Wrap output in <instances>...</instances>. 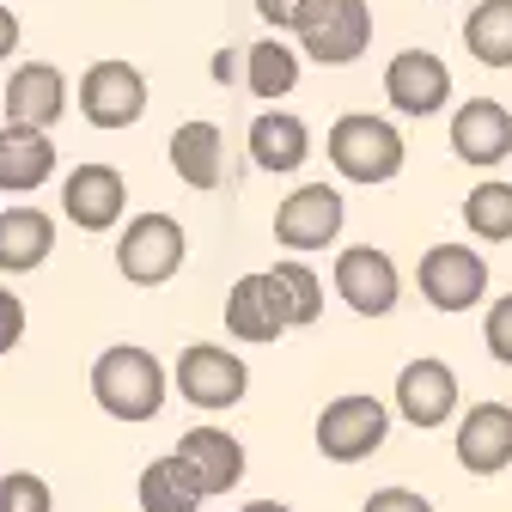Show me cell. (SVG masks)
Wrapping results in <instances>:
<instances>
[{"label": "cell", "instance_id": "9a60e30c", "mask_svg": "<svg viewBox=\"0 0 512 512\" xmlns=\"http://www.w3.org/2000/svg\"><path fill=\"white\" fill-rule=\"evenodd\" d=\"M122 208H128V183H122L116 165L86 159V165H74L68 177H61V214H68L80 232H110V226H122Z\"/></svg>", "mask_w": 512, "mask_h": 512}, {"label": "cell", "instance_id": "44dd1931", "mask_svg": "<svg viewBox=\"0 0 512 512\" xmlns=\"http://www.w3.org/2000/svg\"><path fill=\"white\" fill-rule=\"evenodd\" d=\"M55 256V220L31 202L0 208V275H31Z\"/></svg>", "mask_w": 512, "mask_h": 512}, {"label": "cell", "instance_id": "d6986e66", "mask_svg": "<svg viewBox=\"0 0 512 512\" xmlns=\"http://www.w3.org/2000/svg\"><path fill=\"white\" fill-rule=\"evenodd\" d=\"M61 153L49 141V128H0V196H31L55 177Z\"/></svg>", "mask_w": 512, "mask_h": 512}, {"label": "cell", "instance_id": "30bf717a", "mask_svg": "<svg viewBox=\"0 0 512 512\" xmlns=\"http://www.w3.org/2000/svg\"><path fill=\"white\" fill-rule=\"evenodd\" d=\"M80 116L92 128H135L147 116V74L135 68V61H92V68L80 74Z\"/></svg>", "mask_w": 512, "mask_h": 512}, {"label": "cell", "instance_id": "ac0fdd59", "mask_svg": "<svg viewBox=\"0 0 512 512\" xmlns=\"http://www.w3.org/2000/svg\"><path fill=\"white\" fill-rule=\"evenodd\" d=\"M177 458L196 470V482L208 488V500L214 494H232L238 482H244V470H250V458H244V445L226 433V427H189L183 439H177Z\"/></svg>", "mask_w": 512, "mask_h": 512}, {"label": "cell", "instance_id": "9c48e42d", "mask_svg": "<svg viewBox=\"0 0 512 512\" xmlns=\"http://www.w3.org/2000/svg\"><path fill=\"white\" fill-rule=\"evenodd\" d=\"M336 299L354 311V317H391L403 305V275L391 263V250H378V244H348L336 256Z\"/></svg>", "mask_w": 512, "mask_h": 512}, {"label": "cell", "instance_id": "cb8c5ba5", "mask_svg": "<svg viewBox=\"0 0 512 512\" xmlns=\"http://www.w3.org/2000/svg\"><path fill=\"white\" fill-rule=\"evenodd\" d=\"M244 86L263 98V104L287 98V92L299 86V49L281 43V37H256V43L244 49Z\"/></svg>", "mask_w": 512, "mask_h": 512}, {"label": "cell", "instance_id": "4316f807", "mask_svg": "<svg viewBox=\"0 0 512 512\" xmlns=\"http://www.w3.org/2000/svg\"><path fill=\"white\" fill-rule=\"evenodd\" d=\"M269 275H275V287H281V299H287V311H293V330H305V324H317V317H324V281H317L311 263L281 256Z\"/></svg>", "mask_w": 512, "mask_h": 512}, {"label": "cell", "instance_id": "7c38bea8", "mask_svg": "<svg viewBox=\"0 0 512 512\" xmlns=\"http://www.w3.org/2000/svg\"><path fill=\"white\" fill-rule=\"evenodd\" d=\"M391 403H397V421L433 433V427H445V421L458 415V372L445 366V360H433V354H421V360H409L397 372Z\"/></svg>", "mask_w": 512, "mask_h": 512}, {"label": "cell", "instance_id": "d4e9b609", "mask_svg": "<svg viewBox=\"0 0 512 512\" xmlns=\"http://www.w3.org/2000/svg\"><path fill=\"white\" fill-rule=\"evenodd\" d=\"M464 49L482 68H512V0H476L464 19Z\"/></svg>", "mask_w": 512, "mask_h": 512}, {"label": "cell", "instance_id": "836d02e7", "mask_svg": "<svg viewBox=\"0 0 512 512\" xmlns=\"http://www.w3.org/2000/svg\"><path fill=\"white\" fill-rule=\"evenodd\" d=\"M13 55H19V13L0 7V61H13Z\"/></svg>", "mask_w": 512, "mask_h": 512}, {"label": "cell", "instance_id": "7a4b0ae2", "mask_svg": "<svg viewBox=\"0 0 512 512\" xmlns=\"http://www.w3.org/2000/svg\"><path fill=\"white\" fill-rule=\"evenodd\" d=\"M324 153H330L336 177L378 189V183H391V177L403 171V159H409V141H403V128H397L391 116L348 110V116H336V122H330Z\"/></svg>", "mask_w": 512, "mask_h": 512}, {"label": "cell", "instance_id": "484cf974", "mask_svg": "<svg viewBox=\"0 0 512 512\" xmlns=\"http://www.w3.org/2000/svg\"><path fill=\"white\" fill-rule=\"evenodd\" d=\"M464 226L482 244H506L512 238V183L506 177H482L470 196H464Z\"/></svg>", "mask_w": 512, "mask_h": 512}, {"label": "cell", "instance_id": "d6a6232c", "mask_svg": "<svg viewBox=\"0 0 512 512\" xmlns=\"http://www.w3.org/2000/svg\"><path fill=\"white\" fill-rule=\"evenodd\" d=\"M214 80H220V86L244 80V49H220V55H214Z\"/></svg>", "mask_w": 512, "mask_h": 512}, {"label": "cell", "instance_id": "8992f818", "mask_svg": "<svg viewBox=\"0 0 512 512\" xmlns=\"http://www.w3.org/2000/svg\"><path fill=\"white\" fill-rule=\"evenodd\" d=\"M415 287L433 311L445 317H458V311H476L488 299V263L458 244V238H445V244H427L421 250V263H415Z\"/></svg>", "mask_w": 512, "mask_h": 512}, {"label": "cell", "instance_id": "5bb4252c", "mask_svg": "<svg viewBox=\"0 0 512 512\" xmlns=\"http://www.w3.org/2000/svg\"><path fill=\"white\" fill-rule=\"evenodd\" d=\"M287 330H293V311H287V299H281V287H275L269 269L232 281V293H226V336H238L250 348H269Z\"/></svg>", "mask_w": 512, "mask_h": 512}, {"label": "cell", "instance_id": "ffe728a7", "mask_svg": "<svg viewBox=\"0 0 512 512\" xmlns=\"http://www.w3.org/2000/svg\"><path fill=\"white\" fill-rule=\"evenodd\" d=\"M311 159V128L293 110H263L250 122V165L269 177H293Z\"/></svg>", "mask_w": 512, "mask_h": 512}, {"label": "cell", "instance_id": "f1b7e54d", "mask_svg": "<svg viewBox=\"0 0 512 512\" xmlns=\"http://www.w3.org/2000/svg\"><path fill=\"white\" fill-rule=\"evenodd\" d=\"M482 348L494 366H512V293H500L488 305V324H482Z\"/></svg>", "mask_w": 512, "mask_h": 512}, {"label": "cell", "instance_id": "8fae6325", "mask_svg": "<svg viewBox=\"0 0 512 512\" xmlns=\"http://www.w3.org/2000/svg\"><path fill=\"white\" fill-rule=\"evenodd\" d=\"M384 98H391L397 116L409 122H427L452 104V68H445V55L433 49H397L384 61Z\"/></svg>", "mask_w": 512, "mask_h": 512}, {"label": "cell", "instance_id": "e0dca14e", "mask_svg": "<svg viewBox=\"0 0 512 512\" xmlns=\"http://www.w3.org/2000/svg\"><path fill=\"white\" fill-rule=\"evenodd\" d=\"M452 445H458V464L470 476H500L512 464V409L506 403H470Z\"/></svg>", "mask_w": 512, "mask_h": 512}, {"label": "cell", "instance_id": "2e32d148", "mask_svg": "<svg viewBox=\"0 0 512 512\" xmlns=\"http://www.w3.org/2000/svg\"><path fill=\"white\" fill-rule=\"evenodd\" d=\"M0 110L13 128H55L68 116V74L55 61H19L7 92H0Z\"/></svg>", "mask_w": 512, "mask_h": 512}, {"label": "cell", "instance_id": "3957f363", "mask_svg": "<svg viewBox=\"0 0 512 512\" xmlns=\"http://www.w3.org/2000/svg\"><path fill=\"white\" fill-rule=\"evenodd\" d=\"M287 31L299 37V55L324 61V68H348L372 43V7L366 0H299Z\"/></svg>", "mask_w": 512, "mask_h": 512}, {"label": "cell", "instance_id": "e575fe53", "mask_svg": "<svg viewBox=\"0 0 512 512\" xmlns=\"http://www.w3.org/2000/svg\"><path fill=\"white\" fill-rule=\"evenodd\" d=\"M244 512H293V506H281V500H250Z\"/></svg>", "mask_w": 512, "mask_h": 512}, {"label": "cell", "instance_id": "7402d4cb", "mask_svg": "<svg viewBox=\"0 0 512 512\" xmlns=\"http://www.w3.org/2000/svg\"><path fill=\"white\" fill-rule=\"evenodd\" d=\"M165 153H171V171L189 189H220L226 183V135H220V122H208V116L171 128V147Z\"/></svg>", "mask_w": 512, "mask_h": 512}, {"label": "cell", "instance_id": "4dcf8cb0", "mask_svg": "<svg viewBox=\"0 0 512 512\" xmlns=\"http://www.w3.org/2000/svg\"><path fill=\"white\" fill-rule=\"evenodd\" d=\"M360 512H433V500L415 494V488H372L360 500Z\"/></svg>", "mask_w": 512, "mask_h": 512}, {"label": "cell", "instance_id": "52a82bcc", "mask_svg": "<svg viewBox=\"0 0 512 512\" xmlns=\"http://www.w3.org/2000/svg\"><path fill=\"white\" fill-rule=\"evenodd\" d=\"M189 256V238L171 214H135L116 238V269L128 287H165Z\"/></svg>", "mask_w": 512, "mask_h": 512}, {"label": "cell", "instance_id": "f546056e", "mask_svg": "<svg viewBox=\"0 0 512 512\" xmlns=\"http://www.w3.org/2000/svg\"><path fill=\"white\" fill-rule=\"evenodd\" d=\"M25 342V299L13 287H0V360Z\"/></svg>", "mask_w": 512, "mask_h": 512}, {"label": "cell", "instance_id": "ba28073f", "mask_svg": "<svg viewBox=\"0 0 512 512\" xmlns=\"http://www.w3.org/2000/svg\"><path fill=\"white\" fill-rule=\"evenodd\" d=\"M342 220H348V202L336 183H299L275 208V238L293 256H311V250H330L342 238Z\"/></svg>", "mask_w": 512, "mask_h": 512}, {"label": "cell", "instance_id": "1f68e13d", "mask_svg": "<svg viewBox=\"0 0 512 512\" xmlns=\"http://www.w3.org/2000/svg\"><path fill=\"white\" fill-rule=\"evenodd\" d=\"M293 13H299V0H256V19H263L269 31H287Z\"/></svg>", "mask_w": 512, "mask_h": 512}, {"label": "cell", "instance_id": "4fadbf2b", "mask_svg": "<svg viewBox=\"0 0 512 512\" xmlns=\"http://www.w3.org/2000/svg\"><path fill=\"white\" fill-rule=\"evenodd\" d=\"M445 141H452V153L476 171H494L512 159V110L500 98H464L452 110V128H445Z\"/></svg>", "mask_w": 512, "mask_h": 512}, {"label": "cell", "instance_id": "277c9868", "mask_svg": "<svg viewBox=\"0 0 512 512\" xmlns=\"http://www.w3.org/2000/svg\"><path fill=\"white\" fill-rule=\"evenodd\" d=\"M171 384H177V397L189 409H202V415H226L250 397V366L226 348V342H189L171 366Z\"/></svg>", "mask_w": 512, "mask_h": 512}, {"label": "cell", "instance_id": "603a6c76", "mask_svg": "<svg viewBox=\"0 0 512 512\" xmlns=\"http://www.w3.org/2000/svg\"><path fill=\"white\" fill-rule=\"evenodd\" d=\"M135 500H141V512H202L208 488L196 482V470H189L177 452H165V458H153V464L141 470Z\"/></svg>", "mask_w": 512, "mask_h": 512}, {"label": "cell", "instance_id": "83f0119b", "mask_svg": "<svg viewBox=\"0 0 512 512\" xmlns=\"http://www.w3.org/2000/svg\"><path fill=\"white\" fill-rule=\"evenodd\" d=\"M0 512H55V488L31 470H7L0 476Z\"/></svg>", "mask_w": 512, "mask_h": 512}, {"label": "cell", "instance_id": "6da1fadb", "mask_svg": "<svg viewBox=\"0 0 512 512\" xmlns=\"http://www.w3.org/2000/svg\"><path fill=\"white\" fill-rule=\"evenodd\" d=\"M171 397V372L153 348L141 342H116L92 360V403L110 421H153Z\"/></svg>", "mask_w": 512, "mask_h": 512}, {"label": "cell", "instance_id": "5b68a950", "mask_svg": "<svg viewBox=\"0 0 512 512\" xmlns=\"http://www.w3.org/2000/svg\"><path fill=\"white\" fill-rule=\"evenodd\" d=\"M317 452H324L330 464H366L384 439H391V409H384L372 391H348V397H330L324 409H317Z\"/></svg>", "mask_w": 512, "mask_h": 512}]
</instances>
